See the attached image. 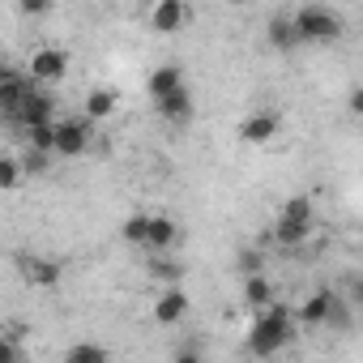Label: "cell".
<instances>
[{"label": "cell", "instance_id": "cell-18", "mask_svg": "<svg viewBox=\"0 0 363 363\" xmlns=\"http://www.w3.org/2000/svg\"><path fill=\"white\" fill-rule=\"evenodd\" d=\"M154 111H158L167 124H184V120H193V94H189V86L175 90V94L162 99V103H154Z\"/></svg>", "mask_w": 363, "mask_h": 363}, {"label": "cell", "instance_id": "cell-13", "mask_svg": "<svg viewBox=\"0 0 363 363\" xmlns=\"http://www.w3.org/2000/svg\"><path fill=\"white\" fill-rule=\"evenodd\" d=\"M312 227H316V223H299V218H282V214H278V223H274L269 240H274V248L295 252V248H303V244L312 240Z\"/></svg>", "mask_w": 363, "mask_h": 363}, {"label": "cell", "instance_id": "cell-30", "mask_svg": "<svg viewBox=\"0 0 363 363\" xmlns=\"http://www.w3.org/2000/svg\"><path fill=\"white\" fill-rule=\"evenodd\" d=\"M22 167H26L30 175H43V171H48V154H35V150H30V154L22 158Z\"/></svg>", "mask_w": 363, "mask_h": 363}, {"label": "cell", "instance_id": "cell-6", "mask_svg": "<svg viewBox=\"0 0 363 363\" xmlns=\"http://www.w3.org/2000/svg\"><path fill=\"white\" fill-rule=\"evenodd\" d=\"M278 133H282V116L269 111V107H261V111H252V116L240 120V141L244 145H269Z\"/></svg>", "mask_w": 363, "mask_h": 363}, {"label": "cell", "instance_id": "cell-11", "mask_svg": "<svg viewBox=\"0 0 363 363\" xmlns=\"http://www.w3.org/2000/svg\"><path fill=\"white\" fill-rule=\"evenodd\" d=\"M184 316H189V295L179 286H162L158 299H154V320L158 325H179Z\"/></svg>", "mask_w": 363, "mask_h": 363}, {"label": "cell", "instance_id": "cell-7", "mask_svg": "<svg viewBox=\"0 0 363 363\" xmlns=\"http://www.w3.org/2000/svg\"><path fill=\"white\" fill-rule=\"evenodd\" d=\"M333 308H337V295H333L329 286H320V291H312V295L295 308V320H299L303 329H325L329 316H333Z\"/></svg>", "mask_w": 363, "mask_h": 363}, {"label": "cell", "instance_id": "cell-21", "mask_svg": "<svg viewBox=\"0 0 363 363\" xmlns=\"http://www.w3.org/2000/svg\"><path fill=\"white\" fill-rule=\"evenodd\" d=\"M150 274H154L162 286H175L179 278H184V265H179L175 257H150Z\"/></svg>", "mask_w": 363, "mask_h": 363}, {"label": "cell", "instance_id": "cell-25", "mask_svg": "<svg viewBox=\"0 0 363 363\" xmlns=\"http://www.w3.org/2000/svg\"><path fill=\"white\" fill-rule=\"evenodd\" d=\"M282 218L316 223V206H312V197H286V201H282Z\"/></svg>", "mask_w": 363, "mask_h": 363}, {"label": "cell", "instance_id": "cell-10", "mask_svg": "<svg viewBox=\"0 0 363 363\" xmlns=\"http://www.w3.org/2000/svg\"><path fill=\"white\" fill-rule=\"evenodd\" d=\"M175 90H184V69H179V65H158V69H150V77H145V94H150L154 103L171 99Z\"/></svg>", "mask_w": 363, "mask_h": 363}, {"label": "cell", "instance_id": "cell-29", "mask_svg": "<svg viewBox=\"0 0 363 363\" xmlns=\"http://www.w3.org/2000/svg\"><path fill=\"white\" fill-rule=\"evenodd\" d=\"M171 363H206V354H201L197 346H179V350L171 354Z\"/></svg>", "mask_w": 363, "mask_h": 363}, {"label": "cell", "instance_id": "cell-27", "mask_svg": "<svg viewBox=\"0 0 363 363\" xmlns=\"http://www.w3.org/2000/svg\"><path fill=\"white\" fill-rule=\"evenodd\" d=\"M346 303L363 312V269H359V274H350V282H346Z\"/></svg>", "mask_w": 363, "mask_h": 363}, {"label": "cell", "instance_id": "cell-12", "mask_svg": "<svg viewBox=\"0 0 363 363\" xmlns=\"http://www.w3.org/2000/svg\"><path fill=\"white\" fill-rule=\"evenodd\" d=\"M52 111H56V99H52L48 90H39V86H35V90H30V99H26V103H22V111H18V124H22V128L56 124V120H52Z\"/></svg>", "mask_w": 363, "mask_h": 363}, {"label": "cell", "instance_id": "cell-8", "mask_svg": "<svg viewBox=\"0 0 363 363\" xmlns=\"http://www.w3.org/2000/svg\"><path fill=\"white\" fill-rule=\"evenodd\" d=\"M189 22H193V9L184 5V0H158V5L150 9V26L158 35H179Z\"/></svg>", "mask_w": 363, "mask_h": 363}, {"label": "cell", "instance_id": "cell-2", "mask_svg": "<svg viewBox=\"0 0 363 363\" xmlns=\"http://www.w3.org/2000/svg\"><path fill=\"white\" fill-rule=\"evenodd\" d=\"M295 26H299V39L303 43H333V39H342V18L333 13V9H325V5H303V9H295Z\"/></svg>", "mask_w": 363, "mask_h": 363}, {"label": "cell", "instance_id": "cell-5", "mask_svg": "<svg viewBox=\"0 0 363 363\" xmlns=\"http://www.w3.org/2000/svg\"><path fill=\"white\" fill-rule=\"evenodd\" d=\"M30 90H35L30 73H22V69H0V111H5V116L18 120V111L30 99Z\"/></svg>", "mask_w": 363, "mask_h": 363}, {"label": "cell", "instance_id": "cell-3", "mask_svg": "<svg viewBox=\"0 0 363 363\" xmlns=\"http://www.w3.org/2000/svg\"><path fill=\"white\" fill-rule=\"evenodd\" d=\"M94 145V120L90 116H65L56 120V154L60 158H82Z\"/></svg>", "mask_w": 363, "mask_h": 363}, {"label": "cell", "instance_id": "cell-20", "mask_svg": "<svg viewBox=\"0 0 363 363\" xmlns=\"http://www.w3.org/2000/svg\"><path fill=\"white\" fill-rule=\"evenodd\" d=\"M150 227H154V214H133L128 223H124V244H133V248H145L150 244Z\"/></svg>", "mask_w": 363, "mask_h": 363}, {"label": "cell", "instance_id": "cell-1", "mask_svg": "<svg viewBox=\"0 0 363 363\" xmlns=\"http://www.w3.org/2000/svg\"><path fill=\"white\" fill-rule=\"evenodd\" d=\"M295 308L291 303H274V308H265L257 320H252V329H248V354L252 359H274V354H282L286 346H291V337H295Z\"/></svg>", "mask_w": 363, "mask_h": 363}, {"label": "cell", "instance_id": "cell-28", "mask_svg": "<svg viewBox=\"0 0 363 363\" xmlns=\"http://www.w3.org/2000/svg\"><path fill=\"white\" fill-rule=\"evenodd\" d=\"M350 303L346 299H337V308H333V316H329V329H350Z\"/></svg>", "mask_w": 363, "mask_h": 363}, {"label": "cell", "instance_id": "cell-19", "mask_svg": "<svg viewBox=\"0 0 363 363\" xmlns=\"http://www.w3.org/2000/svg\"><path fill=\"white\" fill-rule=\"evenodd\" d=\"M65 363H111V350L99 342H73L65 350Z\"/></svg>", "mask_w": 363, "mask_h": 363}, {"label": "cell", "instance_id": "cell-23", "mask_svg": "<svg viewBox=\"0 0 363 363\" xmlns=\"http://www.w3.org/2000/svg\"><path fill=\"white\" fill-rule=\"evenodd\" d=\"M235 269H240V278L265 274V252H261V248H240V252H235Z\"/></svg>", "mask_w": 363, "mask_h": 363}, {"label": "cell", "instance_id": "cell-22", "mask_svg": "<svg viewBox=\"0 0 363 363\" xmlns=\"http://www.w3.org/2000/svg\"><path fill=\"white\" fill-rule=\"evenodd\" d=\"M26 150H35V154H56V124L26 128Z\"/></svg>", "mask_w": 363, "mask_h": 363}, {"label": "cell", "instance_id": "cell-17", "mask_svg": "<svg viewBox=\"0 0 363 363\" xmlns=\"http://www.w3.org/2000/svg\"><path fill=\"white\" fill-rule=\"evenodd\" d=\"M240 295H244V303H248V308H257V316H261L265 308H274V303H278V295H274V282H269V274H257V278H244V286H240Z\"/></svg>", "mask_w": 363, "mask_h": 363}, {"label": "cell", "instance_id": "cell-24", "mask_svg": "<svg viewBox=\"0 0 363 363\" xmlns=\"http://www.w3.org/2000/svg\"><path fill=\"white\" fill-rule=\"evenodd\" d=\"M22 175H26L22 158H13V154H5V158H0V189H5V193H13V189L22 184Z\"/></svg>", "mask_w": 363, "mask_h": 363}, {"label": "cell", "instance_id": "cell-31", "mask_svg": "<svg viewBox=\"0 0 363 363\" xmlns=\"http://www.w3.org/2000/svg\"><path fill=\"white\" fill-rule=\"evenodd\" d=\"M346 111H350V116H363V86H354V90L346 94Z\"/></svg>", "mask_w": 363, "mask_h": 363}, {"label": "cell", "instance_id": "cell-9", "mask_svg": "<svg viewBox=\"0 0 363 363\" xmlns=\"http://www.w3.org/2000/svg\"><path fill=\"white\" fill-rule=\"evenodd\" d=\"M22 278H26V286H56L65 278V261H56V257H22Z\"/></svg>", "mask_w": 363, "mask_h": 363}, {"label": "cell", "instance_id": "cell-14", "mask_svg": "<svg viewBox=\"0 0 363 363\" xmlns=\"http://www.w3.org/2000/svg\"><path fill=\"white\" fill-rule=\"evenodd\" d=\"M175 244H179V223L167 218V214H154V227H150V244H145V252H154V257H171Z\"/></svg>", "mask_w": 363, "mask_h": 363}, {"label": "cell", "instance_id": "cell-32", "mask_svg": "<svg viewBox=\"0 0 363 363\" xmlns=\"http://www.w3.org/2000/svg\"><path fill=\"white\" fill-rule=\"evenodd\" d=\"M22 13H48L52 5H48V0H26V5H18Z\"/></svg>", "mask_w": 363, "mask_h": 363}, {"label": "cell", "instance_id": "cell-26", "mask_svg": "<svg viewBox=\"0 0 363 363\" xmlns=\"http://www.w3.org/2000/svg\"><path fill=\"white\" fill-rule=\"evenodd\" d=\"M18 337H22L18 325H13L5 337H0V363H22V342H18Z\"/></svg>", "mask_w": 363, "mask_h": 363}, {"label": "cell", "instance_id": "cell-15", "mask_svg": "<svg viewBox=\"0 0 363 363\" xmlns=\"http://www.w3.org/2000/svg\"><path fill=\"white\" fill-rule=\"evenodd\" d=\"M265 35H269V48H278V52H295V48L303 43V39H299V26H295V13H278V18H269Z\"/></svg>", "mask_w": 363, "mask_h": 363}, {"label": "cell", "instance_id": "cell-16", "mask_svg": "<svg viewBox=\"0 0 363 363\" xmlns=\"http://www.w3.org/2000/svg\"><path fill=\"white\" fill-rule=\"evenodd\" d=\"M116 107H120V94H116L111 86H94V90L86 94V103H82V116H90L94 124H103V120L116 116Z\"/></svg>", "mask_w": 363, "mask_h": 363}, {"label": "cell", "instance_id": "cell-4", "mask_svg": "<svg viewBox=\"0 0 363 363\" xmlns=\"http://www.w3.org/2000/svg\"><path fill=\"white\" fill-rule=\"evenodd\" d=\"M69 65H73V56H69L65 48H35L26 73H30L35 86H56V82L69 77Z\"/></svg>", "mask_w": 363, "mask_h": 363}]
</instances>
